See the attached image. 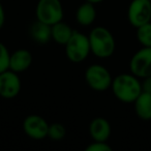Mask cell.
Listing matches in <instances>:
<instances>
[{
	"label": "cell",
	"instance_id": "obj_1",
	"mask_svg": "<svg viewBox=\"0 0 151 151\" xmlns=\"http://www.w3.org/2000/svg\"><path fill=\"white\" fill-rule=\"evenodd\" d=\"M111 88L116 99L124 104H134L142 92L140 80L132 73H121L115 77Z\"/></svg>",
	"mask_w": 151,
	"mask_h": 151
},
{
	"label": "cell",
	"instance_id": "obj_2",
	"mask_svg": "<svg viewBox=\"0 0 151 151\" xmlns=\"http://www.w3.org/2000/svg\"><path fill=\"white\" fill-rule=\"evenodd\" d=\"M90 50L99 58H109L114 54L116 42L109 29L103 26L94 27L88 35Z\"/></svg>",
	"mask_w": 151,
	"mask_h": 151
},
{
	"label": "cell",
	"instance_id": "obj_3",
	"mask_svg": "<svg viewBox=\"0 0 151 151\" xmlns=\"http://www.w3.org/2000/svg\"><path fill=\"white\" fill-rule=\"evenodd\" d=\"M90 52L88 35L73 30V35L65 45V53L68 60L73 63H80L88 57Z\"/></svg>",
	"mask_w": 151,
	"mask_h": 151
},
{
	"label": "cell",
	"instance_id": "obj_4",
	"mask_svg": "<svg viewBox=\"0 0 151 151\" xmlns=\"http://www.w3.org/2000/svg\"><path fill=\"white\" fill-rule=\"evenodd\" d=\"M36 20L52 26L62 21L64 17L60 0H38L35 9Z\"/></svg>",
	"mask_w": 151,
	"mask_h": 151
},
{
	"label": "cell",
	"instance_id": "obj_5",
	"mask_svg": "<svg viewBox=\"0 0 151 151\" xmlns=\"http://www.w3.org/2000/svg\"><path fill=\"white\" fill-rule=\"evenodd\" d=\"M85 80L91 89L95 91H105L111 88L112 76L107 67L101 64H92L85 71Z\"/></svg>",
	"mask_w": 151,
	"mask_h": 151
},
{
	"label": "cell",
	"instance_id": "obj_6",
	"mask_svg": "<svg viewBox=\"0 0 151 151\" xmlns=\"http://www.w3.org/2000/svg\"><path fill=\"white\" fill-rule=\"evenodd\" d=\"M127 19L134 28L151 22L150 0H132L127 9Z\"/></svg>",
	"mask_w": 151,
	"mask_h": 151
},
{
	"label": "cell",
	"instance_id": "obj_7",
	"mask_svg": "<svg viewBox=\"0 0 151 151\" xmlns=\"http://www.w3.org/2000/svg\"><path fill=\"white\" fill-rule=\"evenodd\" d=\"M130 73L139 79L151 76V47H142L129 61Z\"/></svg>",
	"mask_w": 151,
	"mask_h": 151
},
{
	"label": "cell",
	"instance_id": "obj_8",
	"mask_svg": "<svg viewBox=\"0 0 151 151\" xmlns=\"http://www.w3.org/2000/svg\"><path fill=\"white\" fill-rule=\"evenodd\" d=\"M21 90V80L18 73L7 69L0 73V96L3 99H14Z\"/></svg>",
	"mask_w": 151,
	"mask_h": 151
},
{
	"label": "cell",
	"instance_id": "obj_9",
	"mask_svg": "<svg viewBox=\"0 0 151 151\" xmlns=\"http://www.w3.org/2000/svg\"><path fill=\"white\" fill-rule=\"evenodd\" d=\"M23 129L29 138L33 140H42L48 137L49 124L42 116L29 115L24 119Z\"/></svg>",
	"mask_w": 151,
	"mask_h": 151
},
{
	"label": "cell",
	"instance_id": "obj_10",
	"mask_svg": "<svg viewBox=\"0 0 151 151\" xmlns=\"http://www.w3.org/2000/svg\"><path fill=\"white\" fill-rule=\"evenodd\" d=\"M89 134L95 142H107L111 136V125L103 117H96L89 124Z\"/></svg>",
	"mask_w": 151,
	"mask_h": 151
},
{
	"label": "cell",
	"instance_id": "obj_11",
	"mask_svg": "<svg viewBox=\"0 0 151 151\" xmlns=\"http://www.w3.org/2000/svg\"><path fill=\"white\" fill-rule=\"evenodd\" d=\"M32 57L31 53L26 49H19L15 51L13 54H11L9 58V69L16 71V73H23L27 70L32 64Z\"/></svg>",
	"mask_w": 151,
	"mask_h": 151
},
{
	"label": "cell",
	"instance_id": "obj_12",
	"mask_svg": "<svg viewBox=\"0 0 151 151\" xmlns=\"http://www.w3.org/2000/svg\"><path fill=\"white\" fill-rule=\"evenodd\" d=\"M29 34L32 40L38 45H46L52 40L51 26L38 20L30 26Z\"/></svg>",
	"mask_w": 151,
	"mask_h": 151
},
{
	"label": "cell",
	"instance_id": "obj_13",
	"mask_svg": "<svg viewBox=\"0 0 151 151\" xmlns=\"http://www.w3.org/2000/svg\"><path fill=\"white\" fill-rule=\"evenodd\" d=\"M134 112L140 119L144 121L151 120V93L141 92L134 103Z\"/></svg>",
	"mask_w": 151,
	"mask_h": 151
},
{
	"label": "cell",
	"instance_id": "obj_14",
	"mask_svg": "<svg viewBox=\"0 0 151 151\" xmlns=\"http://www.w3.org/2000/svg\"><path fill=\"white\" fill-rule=\"evenodd\" d=\"M95 18H96V11L94 4L89 1L81 4L76 13L77 22L82 26H90L95 21Z\"/></svg>",
	"mask_w": 151,
	"mask_h": 151
},
{
	"label": "cell",
	"instance_id": "obj_15",
	"mask_svg": "<svg viewBox=\"0 0 151 151\" xmlns=\"http://www.w3.org/2000/svg\"><path fill=\"white\" fill-rule=\"evenodd\" d=\"M51 31H52V40L62 46L66 45L73 33V30L71 29L70 26L62 21L51 26Z\"/></svg>",
	"mask_w": 151,
	"mask_h": 151
},
{
	"label": "cell",
	"instance_id": "obj_16",
	"mask_svg": "<svg viewBox=\"0 0 151 151\" xmlns=\"http://www.w3.org/2000/svg\"><path fill=\"white\" fill-rule=\"evenodd\" d=\"M137 40L142 47H151V22L137 28Z\"/></svg>",
	"mask_w": 151,
	"mask_h": 151
},
{
	"label": "cell",
	"instance_id": "obj_17",
	"mask_svg": "<svg viewBox=\"0 0 151 151\" xmlns=\"http://www.w3.org/2000/svg\"><path fill=\"white\" fill-rule=\"evenodd\" d=\"M66 134V129H65L64 125L61 123H52L49 125V132L48 137L54 141H60Z\"/></svg>",
	"mask_w": 151,
	"mask_h": 151
},
{
	"label": "cell",
	"instance_id": "obj_18",
	"mask_svg": "<svg viewBox=\"0 0 151 151\" xmlns=\"http://www.w3.org/2000/svg\"><path fill=\"white\" fill-rule=\"evenodd\" d=\"M9 58L11 54L7 48L4 46V44L0 42V73L9 69Z\"/></svg>",
	"mask_w": 151,
	"mask_h": 151
},
{
	"label": "cell",
	"instance_id": "obj_19",
	"mask_svg": "<svg viewBox=\"0 0 151 151\" xmlns=\"http://www.w3.org/2000/svg\"><path fill=\"white\" fill-rule=\"evenodd\" d=\"M86 151H112V148L106 142H93L86 148Z\"/></svg>",
	"mask_w": 151,
	"mask_h": 151
},
{
	"label": "cell",
	"instance_id": "obj_20",
	"mask_svg": "<svg viewBox=\"0 0 151 151\" xmlns=\"http://www.w3.org/2000/svg\"><path fill=\"white\" fill-rule=\"evenodd\" d=\"M141 86H142L143 92L151 93V76L143 78V81L141 82Z\"/></svg>",
	"mask_w": 151,
	"mask_h": 151
},
{
	"label": "cell",
	"instance_id": "obj_21",
	"mask_svg": "<svg viewBox=\"0 0 151 151\" xmlns=\"http://www.w3.org/2000/svg\"><path fill=\"white\" fill-rule=\"evenodd\" d=\"M4 22H5V13H4V9H3L2 4L0 3V29L3 27Z\"/></svg>",
	"mask_w": 151,
	"mask_h": 151
},
{
	"label": "cell",
	"instance_id": "obj_22",
	"mask_svg": "<svg viewBox=\"0 0 151 151\" xmlns=\"http://www.w3.org/2000/svg\"><path fill=\"white\" fill-rule=\"evenodd\" d=\"M86 1H89V2L93 3V4H96V3L103 2V1H105V0H86Z\"/></svg>",
	"mask_w": 151,
	"mask_h": 151
},
{
	"label": "cell",
	"instance_id": "obj_23",
	"mask_svg": "<svg viewBox=\"0 0 151 151\" xmlns=\"http://www.w3.org/2000/svg\"><path fill=\"white\" fill-rule=\"evenodd\" d=\"M150 1H151V0H150Z\"/></svg>",
	"mask_w": 151,
	"mask_h": 151
}]
</instances>
